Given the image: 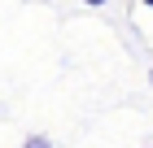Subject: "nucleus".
<instances>
[{
  "mask_svg": "<svg viewBox=\"0 0 153 148\" xmlns=\"http://www.w3.org/2000/svg\"><path fill=\"white\" fill-rule=\"evenodd\" d=\"M26 148H53V144H48V135H31V139H26Z\"/></svg>",
  "mask_w": 153,
  "mask_h": 148,
  "instance_id": "1",
  "label": "nucleus"
},
{
  "mask_svg": "<svg viewBox=\"0 0 153 148\" xmlns=\"http://www.w3.org/2000/svg\"><path fill=\"white\" fill-rule=\"evenodd\" d=\"M83 4H105V0H83Z\"/></svg>",
  "mask_w": 153,
  "mask_h": 148,
  "instance_id": "2",
  "label": "nucleus"
},
{
  "mask_svg": "<svg viewBox=\"0 0 153 148\" xmlns=\"http://www.w3.org/2000/svg\"><path fill=\"white\" fill-rule=\"evenodd\" d=\"M149 83H153V74H149Z\"/></svg>",
  "mask_w": 153,
  "mask_h": 148,
  "instance_id": "3",
  "label": "nucleus"
},
{
  "mask_svg": "<svg viewBox=\"0 0 153 148\" xmlns=\"http://www.w3.org/2000/svg\"><path fill=\"white\" fill-rule=\"evenodd\" d=\"M149 4H153V0H149Z\"/></svg>",
  "mask_w": 153,
  "mask_h": 148,
  "instance_id": "4",
  "label": "nucleus"
}]
</instances>
